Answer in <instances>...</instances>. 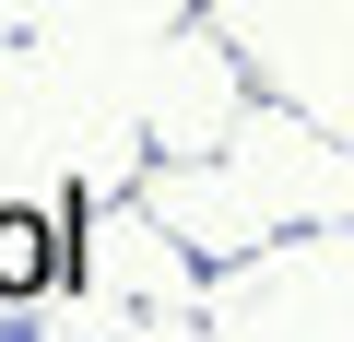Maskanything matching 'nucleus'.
Listing matches in <instances>:
<instances>
[{
	"label": "nucleus",
	"mask_w": 354,
	"mask_h": 342,
	"mask_svg": "<svg viewBox=\"0 0 354 342\" xmlns=\"http://www.w3.org/2000/svg\"><path fill=\"white\" fill-rule=\"evenodd\" d=\"M59 272V236H48V213H0V295H36Z\"/></svg>",
	"instance_id": "1"
}]
</instances>
